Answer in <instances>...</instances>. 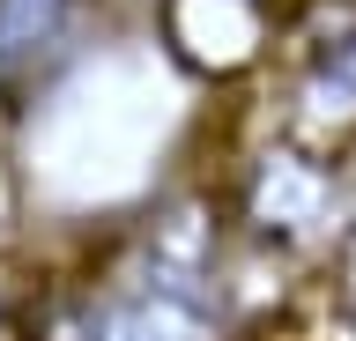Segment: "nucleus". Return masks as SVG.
Masks as SVG:
<instances>
[{"mask_svg":"<svg viewBox=\"0 0 356 341\" xmlns=\"http://www.w3.org/2000/svg\"><path fill=\"white\" fill-rule=\"evenodd\" d=\"M200 334H208V326H200V304L178 297L171 282L127 297V304H111L104 326H97V341H200Z\"/></svg>","mask_w":356,"mask_h":341,"instance_id":"obj_2","label":"nucleus"},{"mask_svg":"<svg viewBox=\"0 0 356 341\" xmlns=\"http://www.w3.org/2000/svg\"><path fill=\"white\" fill-rule=\"evenodd\" d=\"M67 23H74V0H0V82L38 74L67 45Z\"/></svg>","mask_w":356,"mask_h":341,"instance_id":"obj_1","label":"nucleus"}]
</instances>
